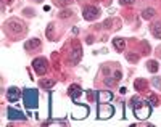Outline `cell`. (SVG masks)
Masks as SVG:
<instances>
[{
  "label": "cell",
  "instance_id": "obj_1",
  "mask_svg": "<svg viewBox=\"0 0 161 127\" xmlns=\"http://www.w3.org/2000/svg\"><path fill=\"white\" fill-rule=\"evenodd\" d=\"M130 105H132V111H134V116L137 119H147L152 113V108L148 105V102H143L140 100L139 97H134L130 100Z\"/></svg>",
  "mask_w": 161,
  "mask_h": 127
},
{
  "label": "cell",
  "instance_id": "obj_2",
  "mask_svg": "<svg viewBox=\"0 0 161 127\" xmlns=\"http://www.w3.org/2000/svg\"><path fill=\"white\" fill-rule=\"evenodd\" d=\"M23 98H24V105L26 108H29V109H36L39 106V95L34 89H24L23 92Z\"/></svg>",
  "mask_w": 161,
  "mask_h": 127
},
{
  "label": "cell",
  "instance_id": "obj_3",
  "mask_svg": "<svg viewBox=\"0 0 161 127\" xmlns=\"http://www.w3.org/2000/svg\"><path fill=\"white\" fill-rule=\"evenodd\" d=\"M100 15H102L100 8L93 7V5H87V7L82 8V18H84L86 21H93V19H97Z\"/></svg>",
  "mask_w": 161,
  "mask_h": 127
},
{
  "label": "cell",
  "instance_id": "obj_4",
  "mask_svg": "<svg viewBox=\"0 0 161 127\" xmlns=\"http://www.w3.org/2000/svg\"><path fill=\"white\" fill-rule=\"evenodd\" d=\"M97 111H98V118H100V119H108V118L113 116L114 108H113L111 105H108V103H100Z\"/></svg>",
  "mask_w": 161,
  "mask_h": 127
},
{
  "label": "cell",
  "instance_id": "obj_5",
  "mask_svg": "<svg viewBox=\"0 0 161 127\" xmlns=\"http://www.w3.org/2000/svg\"><path fill=\"white\" fill-rule=\"evenodd\" d=\"M47 60L45 58H36L34 61H32V68H34V71L37 73V74H45V71H47Z\"/></svg>",
  "mask_w": 161,
  "mask_h": 127
},
{
  "label": "cell",
  "instance_id": "obj_6",
  "mask_svg": "<svg viewBox=\"0 0 161 127\" xmlns=\"http://www.w3.org/2000/svg\"><path fill=\"white\" fill-rule=\"evenodd\" d=\"M5 26H8V29L13 32V34H19V32H24V24L18 19H10L8 23H5Z\"/></svg>",
  "mask_w": 161,
  "mask_h": 127
},
{
  "label": "cell",
  "instance_id": "obj_7",
  "mask_svg": "<svg viewBox=\"0 0 161 127\" xmlns=\"http://www.w3.org/2000/svg\"><path fill=\"white\" fill-rule=\"evenodd\" d=\"M19 97H21V92H19L18 87H10V89L7 90V100H8L10 103L18 102V100H19Z\"/></svg>",
  "mask_w": 161,
  "mask_h": 127
},
{
  "label": "cell",
  "instance_id": "obj_8",
  "mask_svg": "<svg viewBox=\"0 0 161 127\" xmlns=\"http://www.w3.org/2000/svg\"><path fill=\"white\" fill-rule=\"evenodd\" d=\"M82 89H80V86H77V84H73V86H69V89H68V95L73 98L74 102H77L79 100V97L82 95Z\"/></svg>",
  "mask_w": 161,
  "mask_h": 127
},
{
  "label": "cell",
  "instance_id": "obj_9",
  "mask_svg": "<svg viewBox=\"0 0 161 127\" xmlns=\"http://www.w3.org/2000/svg\"><path fill=\"white\" fill-rule=\"evenodd\" d=\"M97 100L98 103H110L113 100V93L110 90H100L97 92Z\"/></svg>",
  "mask_w": 161,
  "mask_h": 127
},
{
  "label": "cell",
  "instance_id": "obj_10",
  "mask_svg": "<svg viewBox=\"0 0 161 127\" xmlns=\"http://www.w3.org/2000/svg\"><path fill=\"white\" fill-rule=\"evenodd\" d=\"M7 114H8V118H10L11 121H24V119H26V116L23 114V113H21L19 109H15V108H8Z\"/></svg>",
  "mask_w": 161,
  "mask_h": 127
},
{
  "label": "cell",
  "instance_id": "obj_11",
  "mask_svg": "<svg viewBox=\"0 0 161 127\" xmlns=\"http://www.w3.org/2000/svg\"><path fill=\"white\" fill-rule=\"evenodd\" d=\"M80 58H82V50H80V47H76L69 55V61H71V64H77L80 61Z\"/></svg>",
  "mask_w": 161,
  "mask_h": 127
},
{
  "label": "cell",
  "instance_id": "obj_12",
  "mask_svg": "<svg viewBox=\"0 0 161 127\" xmlns=\"http://www.w3.org/2000/svg\"><path fill=\"white\" fill-rule=\"evenodd\" d=\"M40 47V40L39 39H31L24 44V48L26 50H34V48H39Z\"/></svg>",
  "mask_w": 161,
  "mask_h": 127
},
{
  "label": "cell",
  "instance_id": "obj_13",
  "mask_svg": "<svg viewBox=\"0 0 161 127\" xmlns=\"http://www.w3.org/2000/svg\"><path fill=\"white\" fill-rule=\"evenodd\" d=\"M113 45H114V48H116L118 52H123V50L126 48V42H124V39L116 37V39H113Z\"/></svg>",
  "mask_w": 161,
  "mask_h": 127
},
{
  "label": "cell",
  "instance_id": "obj_14",
  "mask_svg": "<svg viewBox=\"0 0 161 127\" xmlns=\"http://www.w3.org/2000/svg\"><path fill=\"white\" fill-rule=\"evenodd\" d=\"M134 89L139 90V92L145 90L147 89V80L145 79H136V80H134Z\"/></svg>",
  "mask_w": 161,
  "mask_h": 127
},
{
  "label": "cell",
  "instance_id": "obj_15",
  "mask_svg": "<svg viewBox=\"0 0 161 127\" xmlns=\"http://www.w3.org/2000/svg\"><path fill=\"white\" fill-rule=\"evenodd\" d=\"M39 86L42 89H52L53 86H55V80H53V79H42L39 82Z\"/></svg>",
  "mask_w": 161,
  "mask_h": 127
},
{
  "label": "cell",
  "instance_id": "obj_16",
  "mask_svg": "<svg viewBox=\"0 0 161 127\" xmlns=\"http://www.w3.org/2000/svg\"><path fill=\"white\" fill-rule=\"evenodd\" d=\"M152 32L156 39H161V23H155L152 26Z\"/></svg>",
  "mask_w": 161,
  "mask_h": 127
},
{
  "label": "cell",
  "instance_id": "obj_17",
  "mask_svg": "<svg viewBox=\"0 0 161 127\" xmlns=\"http://www.w3.org/2000/svg\"><path fill=\"white\" fill-rule=\"evenodd\" d=\"M155 16V10L153 8H145L143 11H142V18L143 19H152Z\"/></svg>",
  "mask_w": 161,
  "mask_h": 127
},
{
  "label": "cell",
  "instance_id": "obj_18",
  "mask_svg": "<svg viewBox=\"0 0 161 127\" xmlns=\"http://www.w3.org/2000/svg\"><path fill=\"white\" fill-rule=\"evenodd\" d=\"M158 68H159V66H158V63H156L155 60H152V61H148V63H147V69H148L150 73H153V74L158 71Z\"/></svg>",
  "mask_w": 161,
  "mask_h": 127
},
{
  "label": "cell",
  "instance_id": "obj_19",
  "mask_svg": "<svg viewBox=\"0 0 161 127\" xmlns=\"http://www.w3.org/2000/svg\"><path fill=\"white\" fill-rule=\"evenodd\" d=\"M126 58L130 61V63H137L139 61V58H140V56L137 55V53H132V52H127L126 53Z\"/></svg>",
  "mask_w": 161,
  "mask_h": 127
},
{
  "label": "cell",
  "instance_id": "obj_20",
  "mask_svg": "<svg viewBox=\"0 0 161 127\" xmlns=\"http://www.w3.org/2000/svg\"><path fill=\"white\" fill-rule=\"evenodd\" d=\"M47 39H50V40H55V37H53V24H52V23L47 26Z\"/></svg>",
  "mask_w": 161,
  "mask_h": 127
},
{
  "label": "cell",
  "instance_id": "obj_21",
  "mask_svg": "<svg viewBox=\"0 0 161 127\" xmlns=\"http://www.w3.org/2000/svg\"><path fill=\"white\" fill-rule=\"evenodd\" d=\"M71 15H73V10H63L58 15V18H69Z\"/></svg>",
  "mask_w": 161,
  "mask_h": 127
},
{
  "label": "cell",
  "instance_id": "obj_22",
  "mask_svg": "<svg viewBox=\"0 0 161 127\" xmlns=\"http://www.w3.org/2000/svg\"><path fill=\"white\" fill-rule=\"evenodd\" d=\"M148 103H150L152 106H156V105H158V97H156V95H150V97H148Z\"/></svg>",
  "mask_w": 161,
  "mask_h": 127
},
{
  "label": "cell",
  "instance_id": "obj_23",
  "mask_svg": "<svg viewBox=\"0 0 161 127\" xmlns=\"http://www.w3.org/2000/svg\"><path fill=\"white\" fill-rule=\"evenodd\" d=\"M152 84H153V86H155L156 89H161V79H159V77H153Z\"/></svg>",
  "mask_w": 161,
  "mask_h": 127
},
{
  "label": "cell",
  "instance_id": "obj_24",
  "mask_svg": "<svg viewBox=\"0 0 161 127\" xmlns=\"http://www.w3.org/2000/svg\"><path fill=\"white\" fill-rule=\"evenodd\" d=\"M119 3H121V5H132L134 0H119Z\"/></svg>",
  "mask_w": 161,
  "mask_h": 127
},
{
  "label": "cell",
  "instance_id": "obj_25",
  "mask_svg": "<svg viewBox=\"0 0 161 127\" xmlns=\"http://www.w3.org/2000/svg\"><path fill=\"white\" fill-rule=\"evenodd\" d=\"M105 84H106V86H113V84H114V79H105Z\"/></svg>",
  "mask_w": 161,
  "mask_h": 127
},
{
  "label": "cell",
  "instance_id": "obj_26",
  "mask_svg": "<svg viewBox=\"0 0 161 127\" xmlns=\"http://www.w3.org/2000/svg\"><path fill=\"white\" fill-rule=\"evenodd\" d=\"M121 76H123V73H121V71H116V73H114V80L121 79Z\"/></svg>",
  "mask_w": 161,
  "mask_h": 127
},
{
  "label": "cell",
  "instance_id": "obj_27",
  "mask_svg": "<svg viewBox=\"0 0 161 127\" xmlns=\"http://www.w3.org/2000/svg\"><path fill=\"white\" fill-rule=\"evenodd\" d=\"M110 24H111V21H110V19H106V21H105V24H103V26H105V27H110Z\"/></svg>",
  "mask_w": 161,
  "mask_h": 127
},
{
  "label": "cell",
  "instance_id": "obj_28",
  "mask_svg": "<svg viewBox=\"0 0 161 127\" xmlns=\"http://www.w3.org/2000/svg\"><path fill=\"white\" fill-rule=\"evenodd\" d=\"M158 55H161V45L158 47Z\"/></svg>",
  "mask_w": 161,
  "mask_h": 127
},
{
  "label": "cell",
  "instance_id": "obj_29",
  "mask_svg": "<svg viewBox=\"0 0 161 127\" xmlns=\"http://www.w3.org/2000/svg\"><path fill=\"white\" fill-rule=\"evenodd\" d=\"M34 2H37V3H40V2H42V0H34Z\"/></svg>",
  "mask_w": 161,
  "mask_h": 127
}]
</instances>
